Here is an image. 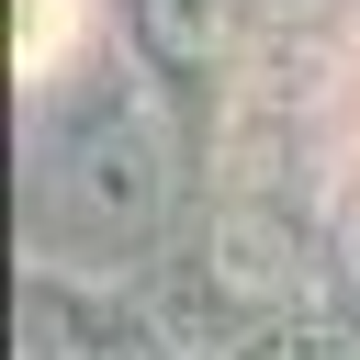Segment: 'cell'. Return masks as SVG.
Returning a JSON list of instances; mask_svg holds the SVG:
<instances>
[{"label":"cell","mask_w":360,"mask_h":360,"mask_svg":"<svg viewBox=\"0 0 360 360\" xmlns=\"http://www.w3.org/2000/svg\"><path fill=\"white\" fill-rule=\"evenodd\" d=\"M22 360H169V349L124 304L79 292L68 270H34V292H22Z\"/></svg>","instance_id":"obj_2"},{"label":"cell","mask_w":360,"mask_h":360,"mask_svg":"<svg viewBox=\"0 0 360 360\" xmlns=\"http://www.w3.org/2000/svg\"><path fill=\"white\" fill-rule=\"evenodd\" d=\"M225 360H360V338H349V326H281V315H270V326H259L248 349H225Z\"/></svg>","instance_id":"obj_5"},{"label":"cell","mask_w":360,"mask_h":360,"mask_svg":"<svg viewBox=\"0 0 360 360\" xmlns=\"http://www.w3.org/2000/svg\"><path fill=\"white\" fill-rule=\"evenodd\" d=\"M146 214H158V146H146V124L124 101H90L79 124H56V146H45V236L101 248V236H135Z\"/></svg>","instance_id":"obj_1"},{"label":"cell","mask_w":360,"mask_h":360,"mask_svg":"<svg viewBox=\"0 0 360 360\" xmlns=\"http://www.w3.org/2000/svg\"><path fill=\"white\" fill-rule=\"evenodd\" d=\"M236 34V0H135V56L158 79H202Z\"/></svg>","instance_id":"obj_3"},{"label":"cell","mask_w":360,"mask_h":360,"mask_svg":"<svg viewBox=\"0 0 360 360\" xmlns=\"http://www.w3.org/2000/svg\"><path fill=\"white\" fill-rule=\"evenodd\" d=\"M90 22H101L90 0H22V79H34V90H56V79H68V56L90 45Z\"/></svg>","instance_id":"obj_4"}]
</instances>
